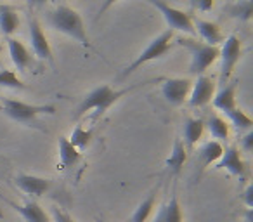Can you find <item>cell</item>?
Here are the masks:
<instances>
[{
  "label": "cell",
  "mask_w": 253,
  "mask_h": 222,
  "mask_svg": "<svg viewBox=\"0 0 253 222\" xmlns=\"http://www.w3.org/2000/svg\"><path fill=\"white\" fill-rule=\"evenodd\" d=\"M47 23H49L50 28H54L56 32L64 33V35L70 37V39L77 40L85 49H88V50L94 49L90 44V39H88L87 28H85V25H84V19L78 14L77 9L70 7V5H64V4L57 5L56 9H52V11L47 14Z\"/></svg>",
  "instance_id": "cell-1"
},
{
  "label": "cell",
  "mask_w": 253,
  "mask_h": 222,
  "mask_svg": "<svg viewBox=\"0 0 253 222\" xmlns=\"http://www.w3.org/2000/svg\"><path fill=\"white\" fill-rule=\"evenodd\" d=\"M130 90L132 87L115 89L111 85H99V87H95L94 90H90L82 99L77 111H75V120H80L82 117L88 115L90 111H94V118L102 117L113 104H116L123 95L128 94Z\"/></svg>",
  "instance_id": "cell-2"
},
{
  "label": "cell",
  "mask_w": 253,
  "mask_h": 222,
  "mask_svg": "<svg viewBox=\"0 0 253 222\" xmlns=\"http://www.w3.org/2000/svg\"><path fill=\"white\" fill-rule=\"evenodd\" d=\"M179 45L186 47L191 54V64H189V73L193 75H203L215 61L218 59L220 49L217 45H208L205 42H198L193 39H186V37H179L177 42Z\"/></svg>",
  "instance_id": "cell-3"
},
{
  "label": "cell",
  "mask_w": 253,
  "mask_h": 222,
  "mask_svg": "<svg viewBox=\"0 0 253 222\" xmlns=\"http://www.w3.org/2000/svg\"><path fill=\"white\" fill-rule=\"evenodd\" d=\"M2 109V113H5L9 118L25 125H37L39 115H56V108L52 104H30L16 99H4Z\"/></svg>",
  "instance_id": "cell-4"
},
{
  "label": "cell",
  "mask_w": 253,
  "mask_h": 222,
  "mask_svg": "<svg viewBox=\"0 0 253 222\" xmlns=\"http://www.w3.org/2000/svg\"><path fill=\"white\" fill-rule=\"evenodd\" d=\"M172 45H173V32L172 30H165V32L160 33L155 40H151L149 45L146 47V49L142 50V52L139 54V56L135 57V59L132 61L122 73H120V78H125V77H128V75H132L141 66H144L146 63H151V61L163 57L170 49H172Z\"/></svg>",
  "instance_id": "cell-5"
},
{
  "label": "cell",
  "mask_w": 253,
  "mask_h": 222,
  "mask_svg": "<svg viewBox=\"0 0 253 222\" xmlns=\"http://www.w3.org/2000/svg\"><path fill=\"white\" fill-rule=\"evenodd\" d=\"M160 14L163 16L165 23L169 25V30L172 32H184L187 35H194V25H193V18L189 14H186L180 9L172 7L170 4H167L165 0H146Z\"/></svg>",
  "instance_id": "cell-6"
},
{
  "label": "cell",
  "mask_w": 253,
  "mask_h": 222,
  "mask_svg": "<svg viewBox=\"0 0 253 222\" xmlns=\"http://www.w3.org/2000/svg\"><path fill=\"white\" fill-rule=\"evenodd\" d=\"M241 52H243V44L238 35H229L227 39H224V45H222L220 54H218V57L222 61L220 64L222 84H227L229 82L232 71L236 70L239 59H241Z\"/></svg>",
  "instance_id": "cell-7"
},
{
  "label": "cell",
  "mask_w": 253,
  "mask_h": 222,
  "mask_svg": "<svg viewBox=\"0 0 253 222\" xmlns=\"http://www.w3.org/2000/svg\"><path fill=\"white\" fill-rule=\"evenodd\" d=\"M193 82L189 78H167L163 80L162 94L170 106H182L189 97Z\"/></svg>",
  "instance_id": "cell-8"
},
{
  "label": "cell",
  "mask_w": 253,
  "mask_h": 222,
  "mask_svg": "<svg viewBox=\"0 0 253 222\" xmlns=\"http://www.w3.org/2000/svg\"><path fill=\"white\" fill-rule=\"evenodd\" d=\"M215 87H217V84L213 78L207 77V75H200L191 87L189 97H187L191 108H203L208 102H211L215 95Z\"/></svg>",
  "instance_id": "cell-9"
},
{
  "label": "cell",
  "mask_w": 253,
  "mask_h": 222,
  "mask_svg": "<svg viewBox=\"0 0 253 222\" xmlns=\"http://www.w3.org/2000/svg\"><path fill=\"white\" fill-rule=\"evenodd\" d=\"M217 170H227L231 176L239 177L241 180L248 179V167H246L245 160L239 155V149L236 146H231V148L224 149V155L222 158L217 162Z\"/></svg>",
  "instance_id": "cell-10"
},
{
  "label": "cell",
  "mask_w": 253,
  "mask_h": 222,
  "mask_svg": "<svg viewBox=\"0 0 253 222\" xmlns=\"http://www.w3.org/2000/svg\"><path fill=\"white\" fill-rule=\"evenodd\" d=\"M30 42H32L33 52H35L37 57L52 63L54 57H52L50 44H49V40H47L45 33H43L42 25H40V21L35 18V16L30 18Z\"/></svg>",
  "instance_id": "cell-11"
},
{
  "label": "cell",
  "mask_w": 253,
  "mask_h": 222,
  "mask_svg": "<svg viewBox=\"0 0 253 222\" xmlns=\"http://www.w3.org/2000/svg\"><path fill=\"white\" fill-rule=\"evenodd\" d=\"M14 182L23 193L30 194L32 198H39L45 194L50 187V180L45 177L32 176V174H18L14 177Z\"/></svg>",
  "instance_id": "cell-12"
},
{
  "label": "cell",
  "mask_w": 253,
  "mask_h": 222,
  "mask_svg": "<svg viewBox=\"0 0 253 222\" xmlns=\"http://www.w3.org/2000/svg\"><path fill=\"white\" fill-rule=\"evenodd\" d=\"M193 25H194V32L200 33V37L208 45H218L220 42H224V33L218 28L217 23L207 21V19H201V18H194Z\"/></svg>",
  "instance_id": "cell-13"
},
{
  "label": "cell",
  "mask_w": 253,
  "mask_h": 222,
  "mask_svg": "<svg viewBox=\"0 0 253 222\" xmlns=\"http://www.w3.org/2000/svg\"><path fill=\"white\" fill-rule=\"evenodd\" d=\"M7 47H9V56H11V61L14 64V68L18 71H26V68L32 64V54L26 49V45L18 39H12L9 37L7 39Z\"/></svg>",
  "instance_id": "cell-14"
},
{
  "label": "cell",
  "mask_w": 253,
  "mask_h": 222,
  "mask_svg": "<svg viewBox=\"0 0 253 222\" xmlns=\"http://www.w3.org/2000/svg\"><path fill=\"white\" fill-rule=\"evenodd\" d=\"M9 205H11L18 214H21V217L25 219L26 222H52L49 215L45 214V210H43V208L33 200L25 201L23 205L9 201Z\"/></svg>",
  "instance_id": "cell-15"
},
{
  "label": "cell",
  "mask_w": 253,
  "mask_h": 222,
  "mask_svg": "<svg viewBox=\"0 0 253 222\" xmlns=\"http://www.w3.org/2000/svg\"><path fill=\"white\" fill-rule=\"evenodd\" d=\"M224 155V146L218 141H208L198 149V162H200V170H205L211 163H217Z\"/></svg>",
  "instance_id": "cell-16"
},
{
  "label": "cell",
  "mask_w": 253,
  "mask_h": 222,
  "mask_svg": "<svg viewBox=\"0 0 253 222\" xmlns=\"http://www.w3.org/2000/svg\"><path fill=\"white\" fill-rule=\"evenodd\" d=\"M203 132H205V122L201 118L187 117L184 120V141H182L184 146L193 149L200 142V139L203 137Z\"/></svg>",
  "instance_id": "cell-17"
},
{
  "label": "cell",
  "mask_w": 253,
  "mask_h": 222,
  "mask_svg": "<svg viewBox=\"0 0 253 222\" xmlns=\"http://www.w3.org/2000/svg\"><path fill=\"white\" fill-rule=\"evenodd\" d=\"M155 222H184L182 207L179 203V198L173 193L170 200L158 210L155 217Z\"/></svg>",
  "instance_id": "cell-18"
},
{
  "label": "cell",
  "mask_w": 253,
  "mask_h": 222,
  "mask_svg": "<svg viewBox=\"0 0 253 222\" xmlns=\"http://www.w3.org/2000/svg\"><path fill=\"white\" fill-rule=\"evenodd\" d=\"M186 162H187V148L184 146L182 139L177 137L175 141H173L172 153H170V156L167 158L165 167L172 176H177V174L182 170V167L186 165Z\"/></svg>",
  "instance_id": "cell-19"
},
{
  "label": "cell",
  "mask_w": 253,
  "mask_h": 222,
  "mask_svg": "<svg viewBox=\"0 0 253 222\" xmlns=\"http://www.w3.org/2000/svg\"><path fill=\"white\" fill-rule=\"evenodd\" d=\"M236 89H238V84H229L224 89H220L211 99L215 108L224 111V113H229L234 108H238V104H236Z\"/></svg>",
  "instance_id": "cell-20"
},
{
  "label": "cell",
  "mask_w": 253,
  "mask_h": 222,
  "mask_svg": "<svg viewBox=\"0 0 253 222\" xmlns=\"http://www.w3.org/2000/svg\"><path fill=\"white\" fill-rule=\"evenodd\" d=\"M57 153H59V169H70V167L77 165L80 162V155L82 153L68 141V137L61 135L59 137V148H57Z\"/></svg>",
  "instance_id": "cell-21"
},
{
  "label": "cell",
  "mask_w": 253,
  "mask_h": 222,
  "mask_svg": "<svg viewBox=\"0 0 253 222\" xmlns=\"http://www.w3.org/2000/svg\"><path fill=\"white\" fill-rule=\"evenodd\" d=\"M19 28V16L9 5H4V9L0 11V32L2 35L11 37L12 33H16Z\"/></svg>",
  "instance_id": "cell-22"
},
{
  "label": "cell",
  "mask_w": 253,
  "mask_h": 222,
  "mask_svg": "<svg viewBox=\"0 0 253 222\" xmlns=\"http://www.w3.org/2000/svg\"><path fill=\"white\" fill-rule=\"evenodd\" d=\"M205 125H208V131H210V134L213 135L215 139H218V142L227 141V139H229V125L222 117L211 113L210 117H208V122Z\"/></svg>",
  "instance_id": "cell-23"
},
{
  "label": "cell",
  "mask_w": 253,
  "mask_h": 222,
  "mask_svg": "<svg viewBox=\"0 0 253 222\" xmlns=\"http://www.w3.org/2000/svg\"><path fill=\"white\" fill-rule=\"evenodd\" d=\"M156 194H158V191H153L151 194H149L146 200H142V203L139 205L137 208H135V212L132 214V219L130 222H146L149 219V215L153 214V210H155V205H156Z\"/></svg>",
  "instance_id": "cell-24"
},
{
  "label": "cell",
  "mask_w": 253,
  "mask_h": 222,
  "mask_svg": "<svg viewBox=\"0 0 253 222\" xmlns=\"http://www.w3.org/2000/svg\"><path fill=\"white\" fill-rule=\"evenodd\" d=\"M252 11H253L252 0H236L234 4L227 7L229 16H232V18L239 19L243 23L252 19Z\"/></svg>",
  "instance_id": "cell-25"
},
{
  "label": "cell",
  "mask_w": 253,
  "mask_h": 222,
  "mask_svg": "<svg viewBox=\"0 0 253 222\" xmlns=\"http://www.w3.org/2000/svg\"><path fill=\"white\" fill-rule=\"evenodd\" d=\"M225 117L231 120V124L234 125L236 129H238L239 132L243 131H252L253 127V120L248 117V115L243 111V109L239 108H234L232 111H229V113H225Z\"/></svg>",
  "instance_id": "cell-26"
},
{
  "label": "cell",
  "mask_w": 253,
  "mask_h": 222,
  "mask_svg": "<svg viewBox=\"0 0 253 222\" xmlns=\"http://www.w3.org/2000/svg\"><path fill=\"white\" fill-rule=\"evenodd\" d=\"M90 139H92L90 129H84L82 125H77V127L73 129V132H71V135L68 137V141H70L78 151H82V149H85L88 146Z\"/></svg>",
  "instance_id": "cell-27"
},
{
  "label": "cell",
  "mask_w": 253,
  "mask_h": 222,
  "mask_svg": "<svg viewBox=\"0 0 253 222\" xmlns=\"http://www.w3.org/2000/svg\"><path fill=\"white\" fill-rule=\"evenodd\" d=\"M0 87H5V89H26L25 82L16 75V71L12 70H0Z\"/></svg>",
  "instance_id": "cell-28"
},
{
  "label": "cell",
  "mask_w": 253,
  "mask_h": 222,
  "mask_svg": "<svg viewBox=\"0 0 253 222\" xmlns=\"http://www.w3.org/2000/svg\"><path fill=\"white\" fill-rule=\"evenodd\" d=\"M52 222H75L73 217H71L68 212H64L63 208H52Z\"/></svg>",
  "instance_id": "cell-29"
},
{
  "label": "cell",
  "mask_w": 253,
  "mask_h": 222,
  "mask_svg": "<svg viewBox=\"0 0 253 222\" xmlns=\"http://www.w3.org/2000/svg\"><path fill=\"white\" fill-rule=\"evenodd\" d=\"M241 149L245 153H252L253 151V132L248 131L246 135L241 139Z\"/></svg>",
  "instance_id": "cell-30"
},
{
  "label": "cell",
  "mask_w": 253,
  "mask_h": 222,
  "mask_svg": "<svg viewBox=\"0 0 253 222\" xmlns=\"http://www.w3.org/2000/svg\"><path fill=\"white\" fill-rule=\"evenodd\" d=\"M213 2L215 0H193V7L201 12H207L213 7Z\"/></svg>",
  "instance_id": "cell-31"
},
{
  "label": "cell",
  "mask_w": 253,
  "mask_h": 222,
  "mask_svg": "<svg viewBox=\"0 0 253 222\" xmlns=\"http://www.w3.org/2000/svg\"><path fill=\"white\" fill-rule=\"evenodd\" d=\"M243 200H245L248 210H252V207H253V184H248V186H246L245 193H243Z\"/></svg>",
  "instance_id": "cell-32"
},
{
  "label": "cell",
  "mask_w": 253,
  "mask_h": 222,
  "mask_svg": "<svg viewBox=\"0 0 253 222\" xmlns=\"http://www.w3.org/2000/svg\"><path fill=\"white\" fill-rule=\"evenodd\" d=\"M116 2H118V0H104V2H102V5L99 7V11H97V18H101V16L104 14V12L108 11L109 7H113Z\"/></svg>",
  "instance_id": "cell-33"
},
{
  "label": "cell",
  "mask_w": 253,
  "mask_h": 222,
  "mask_svg": "<svg viewBox=\"0 0 253 222\" xmlns=\"http://www.w3.org/2000/svg\"><path fill=\"white\" fill-rule=\"evenodd\" d=\"M45 2H47V0H28L30 7H42Z\"/></svg>",
  "instance_id": "cell-34"
},
{
  "label": "cell",
  "mask_w": 253,
  "mask_h": 222,
  "mask_svg": "<svg viewBox=\"0 0 253 222\" xmlns=\"http://www.w3.org/2000/svg\"><path fill=\"white\" fill-rule=\"evenodd\" d=\"M0 111H4V109H2V104H0Z\"/></svg>",
  "instance_id": "cell-35"
},
{
  "label": "cell",
  "mask_w": 253,
  "mask_h": 222,
  "mask_svg": "<svg viewBox=\"0 0 253 222\" xmlns=\"http://www.w3.org/2000/svg\"><path fill=\"white\" fill-rule=\"evenodd\" d=\"M2 9H4V5H0V11H2Z\"/></svg>",
  "instance_id": "cell-36"
},
{
  "label": "cell",
  "mask_w": 253,
  "mask_h": 222,
  "mask_svg": "<svg viewBox=\"0 0 253 222\" xmlns=\"http://www.w3.org/2000/svg\"><path fill=\"white\" fill-rule=\"evenodd\" d=\"M97 222H104V221H97Z\"/></svg>",
  "instance_id": "cell-37"
}]
</instances>
